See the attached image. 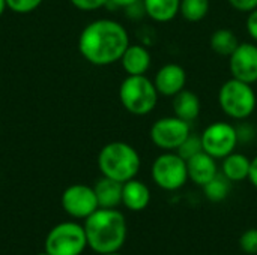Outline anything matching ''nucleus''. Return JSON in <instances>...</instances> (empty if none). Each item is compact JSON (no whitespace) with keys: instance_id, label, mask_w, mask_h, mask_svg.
I'll return each instance as SVG.
<instances>
[{"instance_id":"26","label":"nucleus","mask_w":257,"mask_h":255,"mask_svg":"<svg viewBox=\"0 0 257 255\" xmlns=\"http://www.w3.org/2000/svg\"><path fill=\"white\" fill-rule=\"evenodd\" d=\"M80 11H96L105 6L110 0H69Z\"/></svg>"},{"instance_id":"30","label":"nucleus","mask_w":257,"mask_h":255,"mask_svg":"<svg viewBox=\"0 0 257 255\" xmlns=\"http://www.w3.org/2000/svg\"><path fill=\"white\" fill-rule=\"evenodd\" d=\"M248 180L251 182V185L257 188V156L251 159V167H250V174H248Z\"/></svg>"},{"instance_id":"16","label":"nucleus","mask_w":257,"mask_h":255,"mask_svg":"<svg viewBox=\"0 0 257 255\" xmlns=\"http://www.w3.org/2000/svg\"><path fill=\"white\" fill-rule=\"evenodd\" d=\"M122 188L123 183L102 176L93 186L99 207L116 209L119 204H122Z\"/></svg>"},{"instance_id":"9","label":"nucleus","mask_w":257,"mask_h":255,"mask_svg":"<svg viewBox=\"0 0 257 255\" xmlns=\"http://www.w3.org/2000/svg\"><path fill=\"white\" fill-rule=\"evenodd\" d=\"M202 146L206 153L214 156L215 159H223L232 152H235L238 141L236 126L227 122H214L205 128L200 134Z\"/></svg>"},{"instance_id":"13","label":"nucleus","mask_w":257,"mask_h":255,"mask_svg":"<svg viewBox=\"0 0 257 255\" xmlns=\"http://www.w3.org/2000/svg\"><path fill=\"white\" fill-rule=\"evenodd\" d=\"M187 171L191 182L203 186L218 174L217 159L203 150L187 161Z\"/></svg>"},{"instance_id":"32","label":"nucleus","mask_w":257,"mask_h":255,"mask_svg":"<svg viewBox=\"0 0 257 255\" xmlns=\"http://www.w3.org/2000/svg\"><path fill=\"white\" fill-rule=\"evenodd\" d=\"M8 8V5H6V0H0V17L3 15V12H5V9Z\"/></svg>"},{"instance_id":"12","label":"nucleus","mask_w":257,"mask_h":255,"mask_svg":"<svg viewBox=\"0 0 257 255\" xmlns=\"http://www.w3.org/2000/svg\"><path fill=\"white\" fill-rule=\"evenodd\" d=\"M154 84L161 96L173 98L176 93L185 89L187 72L178 63H167L157 71Z\"/></svg>"},{"instance_id":"18","label":"nucleus","mask_w":257,"mask_h":255,"mask_svg":"<svg viewBox=\"0 0 257 255\" xmlns=\"http://www.w3.org/2000/svg\"><path fill=\"white\" fill-rule=\"evenodd\" d=\"M251 167V159L242 153L232 152L226 158H223L221 162V173L230 180V182H242L248 179Z\"/></svg>"},{"instance_id":"21","label":"nucleus","mask_w":257,"mask_h":255,"mask_svg":"<svg viewBox=\"0 0 257 255\" xmlns=\"http://www.w3.org/2000/svg\"><path fill=\"white\" fill-rule=\"evenodd\" d=\"M232 183L223 173H218L212 180H209L206 185H203V192L206 195L208 200L218 203L223 201L229 197L230 189H232Z\"/></svg>"},{"instance_id":"29","label":"nucleus","mask_w":257,"mask_h":255,"mask_svg":"<svg viewBox=\"0 0 257 255\" xmlns=\"http://www.w3.org/2000/svg\"><path fill=\"white\" fill-rule=\"evenodd\" d=\"M245 27H247V32H248L250 38H251L254 42H257V8L256 9H253L251 12H248Z\"/></svg>"},{"instance_id":"24","label":"nucleus","mask_w":257,"mask_h":255,"mask_svg":"<svg viewBox=\"0 0 257 255\" xmlns=\"http://www.w3.org/2000/svg\"><path fill=\"white\" fill-rule=\"evenodd\" d=\"M44 0H6L8 9L15 14H29L38 9Z\"/></svg>"},{"instance_id":"23","label":"nucleus","mask_w":257,"mask_h":255,"mask_svg":"<svg viewBox=\"0 0 257 255\" xmlns=\"http://www.w3.org/2000/svg\"><path fill=\"white\" fill-rule=\"evenodd\" d=\"M200 152H203L202 138H200V135H196V134H190L176 150V153L185 161H188L190 158H193L194 155H197Z\"/></svg>"},{"instance_id":"28","label":"nucleus","mask_w":257,"mask_h":255,"mask_svg":"<svg viewBox=\"0 0 257 255\" xmlns=\"http://www.w3.org/2000/svg\"><path fill=\"white\" fill-rule=\"evenodd\" d=\"M229 5L239 12H251L257 8V0H227Z\"/></svg>"},{"instance_id":"4","label":"nucleus","mask_w":257,"mask_h":255,"mask_svg":"<svg viewBox=\"0 0 257 255\" xmlns=\"http://www.w3.org/2000/svg\"><path fill=\"white\" fill-rule=\"evenodd\" d=\"M158 90L154 80L146 75H126L119 86V101L122 107L134 116L152 113L158 104Z\"/></svg>"},{"instance_id":"10","label":"nucleus","mask_w":257,"mask_h":255,"mask_svg":"<svg viewBox=\"0 0 257 255\" xmlns=\"http://www.w3.org/2000/svg\"><path fill=\"white\" fill-rule=\"evenodd\" d=\"M60 201L63 210L75 219H86L96 209H99L93 188L83 183L68 186L63 191Z\"/></svg>"},{"instance_id":"22","label":"nucleus","mask_w":257,"mask_h":255,"mask_svg":"<svg viewBox=\"0 0 257 255\" xmlns=\"http://www.w3.org/2000/svg\"><path fill=\"white\" fill-rule=\"evenodd\" d=\"M209 8V0H181L179 15L190 23H199L208 15Z\"/></svg>"},{"instance_id":"1","label":"nucleus","mask_w":257,"mask_h":255,"mask_svg":"<svg viewBox=\"0 0 257 255\" xmlns=\"http://www.w3.org/2000/svg\"><path fill=\"white\" fill-rule=\"evenodd\" d=\"M128 45L130 36L126 29L108 18L89 23L78 38L80 54L95 66H108L119 62Z\"/></svg>"},{"instance_id":"11","label":"nucleus","mask_w":257,"mask_h":255,"mask_svg":"<svg viewBox=\"0 0 257 255\" xmlns=\"http://www.w3.org/2000/svg\"><path fill=\"white\" fill-rule=\"evenodd\" d=\"M229 69L232 78L254 84L257 81V45L253 42L239 44L229 56Z\"/></svg>"},{"instance_id":"5","label":"nucleus","mask_w":257,"mask_h":255,"mask_svg":"<svg viewBox=\"0 0 257 255\" xmlns=\"http://www.w3.org/2000/svg\"><path fill=\"white\" fill-rule=\"evenodd\" d=\"M218 104L223 113L233 120L248 119L257 105L256 92L253 84L245 81L230 78L227 80L218 92Z\"/></svg>"},{"instance_id":"2","label":"nucleus","mask_w":257,"mask_h":255,"mask_svg":"<svg viewBox=\"0 0 257 255\" xmlns=\"http://www.w3.org/2000/svg\"><path fill=\"white\" fill-rule=\"evenodd\" d=\"M87 246L98 254L117 252L126 239V219L116 209H96L84 219Z\"/></svg>"},{"instance_id":"14","label":"nucleus","mask_w":257,"mask_h":255,"mask_svg":"<svg viewBox=\"0 0 257 255\" xmlns=\"http://www.w3.org/2000/svg\"><path fill=\"white\" fill-rule=\"evenodd\" d=\"M151 53L146 47L130 44L120 57V65L128 75H146L151 68Z\"/></svg>"},{"instance_id":"6","label":"nucleus","mask_w":257,"mask_h":255,"mask_svg":"<svg viewBox=\"0 0 257 255\" xmlns=\"http://www.w3.org/2000/svg\"><path fill=\"white\" fill-rule=\"evenodd\" d=\"M86 248L84 227L71 221L53 227L45 239V252L50 255H81Z\"/></svg>"},{"instance_id":"25","label":"nucleus","mask_w":257,"mask_h":255,"mask_svg":"<svg viewBox=\"0 0 257 255\" xmlns=\"http://www.w3.org/2000/svg\"><path fill=\"white\" fill-rule=\"evenodd\" d=\"M239 246L244 252L254 255L257 254V230L251 228L247 230L245 233H242L241 239H239Z\"/></svg>"},{"instance_id":"33","label":"nucleus","mask_w":257,"mask_h":255,"mask_svg":"<svg viewBox=\"0 0 257 255\" xmlns=\"http://www.w3.org/2000/svg\"><path fill=\"white\" fill-rule=\"evenodd\" d=\"M102 255H120V254H119V251H117V252H108V254H102Z\"/></svg>"},{"instance_id":"27","label":"nucleus","mask_w":257,"mask_h":255,"mask_svg":"<svg viewBox=\"0 0 257 255\" xmlns=\"http://www.w3.org/2000/svg\"><path fill=\"white\" fill-rule=\"evenodd\" d=\"M236 134H238L239 143H248L256 137L253 126H250L248 123H242L241 126H236Z\"/></svg>"},{"instance_id":"7","label":"nucleus","mask_w":257,"mask_h":255,"mask_svg":"<svg viewBox=\"0 0 257 255\" xmlns=\"http://www.w3.org/2000/svg\"><path fill=\"white\" fill-rule=\"evenodd\" d=\"M152 179L164 191H176L188 180L187 161L176 152H164L152 164Z\"/></svg>"},{"instance_id":"31","label":"nucleus","mask_w":257,"mask_h":255,"mask_svg":"<svg viewBox=\"0 0 257 255\" xmlns=\"http://www.w3.org/2000/svg\"><path fill=\"white\" fill-rule=\"evenodd\" d=\"M139 0H110L108 3H113L116 8H133Z\"/></svg>"},{"instance_id":"34","label":"nucleus","mask_w":257,"mask_h":255,"mask_svg":"<svg viewBox=\"0 0 257 255\" xmlns=\"http://www.w3.org/2000/svg\"><path fill=\"white\" fill-rule=\"evenodd\" d=\"M38 255H50V254H48V252H45V251H44V252H41V254H38Z\"/></svg>"},{"instance_id":"20","label":"nucleus","mask_w":257,"mask_h":255,"mask_svg":"<svg viewBox=\"0 0 257 255\" xmlns=\"http://www.w3.org/2000/svg\"><path fill=\"white\" fill-rule=\"evenodd\" d=\"M238 36L230 29H217L209 39V45L212 51L218 56L229 57L239 45Z\"/></svg>"},{"instance_id":"3","label":"nucleus","mask_w":257,"mask_h":255,"mask_svg":"<svg viewBox=\"0 0 257 255\" xmlns=\"http://www.w3.org/2000/svg\"><path fill=\"white\" fill-rule=\"evenodd\" d=\"M142 159L139 152L125 141H111L98 153V168L102 176L125 183L140 171Z\"/></svg>"},{"instance_id":"19","label":"nucleus","mask_w":257,"mask_h":255,"mask_svg":"<svg viewBox=\"0 0 257 255\" xmlns=\"http://www.w3.org/2000/svg\"><path fill=\"white\" fill-rule=\"evenodd\" d=\"M181 0H143L145 12L157 23H169L179 15Z\"/></svg>"},{"instance_id":"17","label":"nucleus","mask_w":257,"mask_h":255,"mask_svg":"<svg viewBox=\"0 0 257 255\" xmlns=\"http://www.w3.org/2000/svg\"><path fill=\"white\" fill-rule=\"evenodd\" d=\"M172 107H173V113H175L173 116L191 123L199 117L202 105H200L199 96L193 90L184 89L173 96Z\"/></svg>"},{"instance_id":"15","label":"nucleus","mask_w":257,"mask_h":255,"mask_svg":"<svg viewBox=\"0 0 257 255\" xmlns=\"http://www.w3.org/2000/svg\"><path fill=\"white\" fill-rule=\"evenodd\" d=\"M151 201V191L146 183L137 179H131L123 183L122 188V204L133 212L145 210Z\"/></svg>"},{"instance_id":"8","label":"nucleus","mask_w":257,"mask_h":255,"mask_svg":"<svg viewBox=\"0 0 257 255\" xmlns=\"http://www.w3.org/2000/svg\"><path fill=\"white\" fill-rule=\"evenodd\" d=\"M190 134L191 123L176 116H167L155 120L149 132L152 143L164 152H176Z\"/></svg>"}]
</instances>
